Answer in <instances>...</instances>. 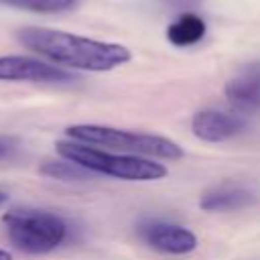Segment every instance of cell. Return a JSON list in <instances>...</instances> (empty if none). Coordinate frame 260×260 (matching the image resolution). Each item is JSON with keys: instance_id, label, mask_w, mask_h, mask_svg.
Here are the masks:
<instances>
[{"instance_id": "cell-7", "label": "cell", "mask_w": 260, "mask_h": 260, "mask_svg": "<svg viewBox=\"0 0 260 260\" xmlns=\"http://www.w3.org/2000/svg\"><path fill=\"white\" fill-rule=\"evenodd\" d=\"M191 130L203 142H225L246 130V120L234 112L205 108L193 116Z\"/></svg>"}, {"instance_id": "cell-3", "label": "cell", "mask_w": 260, "mask_h": 260, "mask_svg": "<svg viewBox=\"0 0 260 260\" xmlns=\"http://www.w3.org/2000/svg\"><path fill=\"white\" fill-rule=\"evenodd\" d=\"M65 134L75 142L98 148L104 146L110 152H118V154L154 156L162 160H177L183 156V148L175 140L158 134L122 130L102 124H73L65 128Z\"/></svg>"}, {"instance_id": "cell-6", "label": "cell", "mask_w": 260, "mask_h": 260, "mask_svg": "<svg viewBox=\"0 0 260 260\" xmlns=\"http://www.w3.org/2000/svg\"><path fill=\"white\" fill-rule=\"evenodd\" d=\"M75 75L47 61L24 55H0V81H35V83H67Z\"/></svg>"}, {"instance_id": "cell-1", "label": "cell", "mask_w": 260, "mask_h": 260, "mask_svg": "<svg viewBox=\"0 0 260 260\" xmlns=\"http://www.w3.org/2000/svg\"><path fill=\"white\" fill-rule=\"evenodd\" d=\"M16 39L37 55L79 71H112L132 59L130 49L124 45L95 41L55 28L24 26L16 30Z\"/></svg>"}, {"instance_id": "cell-13", "label": "cell", "mask_w": 260, "mask_h": 260, "mask_svg": "<svg viewBox=\"0 0 260 260\" xmlns=\"http://www.w3.org/2000/svg\"><path fill=\"white\" fill-rule=\"evenodd\" d=\"M8 152H10V144L8 142H0V158L6 156Z\"/></svg>"}, {"instance_id": "cell-5", "label": "cell", "mask_w": 260, "mask_h": 260, "mask_svg": "<svg viewBox=\"0 0 260 260\" xmlns=\"http://www.w3.org/2000/svg\"><path fill=\"white\" fill-rule=\"evenodd\" d=\"M136 234L148 248L167 256H185L197 248V236L169 219L146 217L136 225Z\"/></svg>"}, {"instance_id": "cell-9", "label": "cell", "mask_w": 260, "mask_h": 260, "mask_svg": "<svg viewBox=\"0 0 260 260\" xmlns=\"http://www.w3.org/2000/svg\"><path fill=\"white\" fill-rule=\"evenodd\" d=\"M225 98L240 110H260V61L248 63L223 87Z\"/></svg>"}, {"instance_id": "cell-8", "label": "cell", "mask_w": 260, "mask_h": 260, "mask_svg": "<svg viewBox=\"0 0 260 260\" xmlns=\"http://www.w3.org/2000/svg\"><path fill=\"white\" fill-rule=\"evenodd\" d=\"M258 201L256 193L238 183H219L205 189L199 197V207L207 213H223L252 207Z\"/></svg>"}, {"instance_id": "cell-4", "label": "cell", "mask_w": 260, "mask_h": 260, "mask_svg": "<svg viewBox=\"0 0 260 260\" xmlns=\"http://www.w3.org/2000/svg\"><path fill=\"white\" fill-rule=\"evenodd\" d=\"M2 223L12 246L24 254H49L69 234L67 221L45 209H10L2 215Z\"/></svg>"}, {"instance_id": "cell-10", "label": "cell", "mask_w": 260, "mask_h": 260, "mask_svg": "<svg viewBox=\"0 0 260 260\" xmlns=\"http://www.w3.org/2000/svg\"><path fill=\"white\" fill-rule=\"evenodd\" d=\"M205 30H207V26L201 16H197L193 12H185L169 24L167 39L175 47H191L205 37Z\"/></svg>"}, {"instance_id": "cell-11", "label": "cell", "mask_w": 260, "mask_h": 260, "mask_svg": "<svg viewBox=\"0 0 260 260\" xmlns=\"http://www.w3.org/2000/svg\"><path fill=\"white\" fill-rule=\"evenodd\" d=\"M0 4L37 14H57L73 10L79 4V0H0Z\"/></svg>"}, {"instance_id": "cell-15", "label": "cell", "mask_w": 260, "mask_h": 260, "mask_svg": "<svg viewBox=\"0 0 260 260\" xmlns=\"http://www.w3.org/2000/svg\"><path fill=\"white\" fill-rule=\"evenodd\" d=\"M6 201H8V195H6L4 191H0V205H2V203H6Z\"/></svg>"}, {"instance_id": "cell-12", "label": "cell", "mask_w": 260, "mask_h": 260, "mask_svg": "<svg viewBox=\"0 0 260 260\" xmlns=\"http://www.w3.org/2000/svg\"><path fill=\"white\" fill-rule=\"evenodd\" d=\"M41 175L51 177V179H59V181H87L91 179V173L77 167L75 162L69 160H47L41 165Z\"/></svg>"}, {"instance_id": "cell-14", "label": "cell", "mask_w": 260, "mask_h": 260, "mask_svg": "<svg viewBox=\"0 0 260 260\" xmlns=\"http://www.w3.org/2000/svg\"><path fill=\"white\" fill-rule=\"evenodd\" d=\"M0 260H12L10 252H8V250H2V248H0Z\"/></svg>"}, {"instance_id": "cell-2", "label": "cell", "mask_w": 260, "mask_h": 260, "mask_svg": "<svg viewBox=\"0 0 260 260\" xmlns=\"http://www.w3.org/2000/svg\"><path fill=\"white\" fill-rule=\"evenodd\" d=\"M55 148L61 158L75 162L91 175L95 173L122 181H158L169 173V169L158 160L134 154H118L75 140H61L55 144Z\"/></svg>"}]
</instances>
